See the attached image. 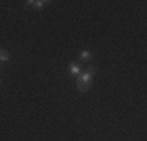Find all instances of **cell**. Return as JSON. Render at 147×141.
Listing matches in <instances>:
<instances>
[{
  "mask_svg": "<svg viewBox=\"0 0 147 141\" xmlns=\"http://www.w3.org/2000/svg\"><path fill=\"white\" fill-rule=\"evenodd\" d=\"M28 3H31V5L36 6V8H41V6L44 5V2H41V0H38V2H28Z\"/></svg>",
  "mask_w": 147,
  "mask_h": 141,
  "instance_id": "5",
  "label": "cell"
},
{
  "mask_svg": "<svg viewBox=\"0 0 147 141\" xmlns=\"http://www.w3.org/2000/svg\"><path fill=\"white\" fill-rule=\"evenodd\" d=\"M80 56H82V60H89V58H91V54H89L88 50H83Z\"/></svg>",
  "mask_w": 147,
  "mask_h": 141,
  "instance_id": "4",
  "label": "cell"
},
{
  "mask_svg": "<svg viewBox=\"0 0 147 141\" xmlns=\"http://www.w3.org/2000/svg\"><path fill=\"white\" fill-rule=\"evenodd\" d=\"M71 72H72V74H78V72H80V68H78V64H75V63H72V64H71Z\"/></svg>",
  "mask_w": 147,
  "mask_h": 141,
  "instance_id": "3",
  "label": "cell"
},
{
  "mask_svg": "<svg viewBox=\"0 0 147 141\" xmlns=\"http://www.w3.org/2000/svg\"><path fill=\"white\" fill-rule=\"evenodd\" d=\"M77 88H78V91H82V93H85V91H88L91 88V75L88 72L83 74L82 79H78V82H77Z\"/></svg>",
  "mask_w": 147,
  "mask_h": 141,
  "instance_id": "1",
  "label": "cell"
},
{
  "mask_svg": "<svg viewBox=\"0 0 147 141\" xmlns=\"http://www.w3.org/2000/svg\"><path fill=\"white\" fill-rule=\"evenodd\" d=\"M94 72H96V69H94V68H89V69H88V74H89V75H92Z\"/></svg>",
  "mask_w": 147,
  "mask_h": 141,
  "instance_id": "6",
  "label": "cell"
},
{
  "mask_svg": "<svg viewBox=\"0 0 147 141\" xmlns=\"http://www.w3.org/2000/svg\"><path fill=\"white\" fill-rule=\"evenodd\" d=\"M9 60V55L6 50H0V61H8Z\"/></svg>",
  "mask_w": 147,
  "mask_h": 141,
  "instance_id": "2",
  "label": "cell"
}]
</instances>
